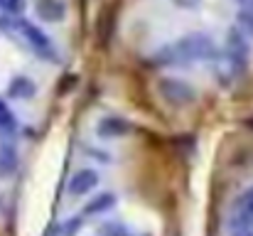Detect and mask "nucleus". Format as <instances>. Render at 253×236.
I'll use <instances>...</instances> for the list:
<instances>
[{
	"label": "nucleus",
	"mask_w": 253,
	"mask_h": 236,
	"mask_svg": "<svg viewBox=\"0 0 253 236\" xmlns=\"http://www.w3.org/2000/svg\"><path fill=\"white\" fill-rule=\"evenodd\" d=\"M158 64L165 67H189L199 62H216L219 59V47L211 35L207 32H189L177 37L174 42L165 45L155 54Z\"/></svg>",
	"instance_id": "f257e3e1"
},
{
	"label": "nucleus",
	"mask_w": 253,
	"mask_h": 236,
	"mask_svg": "<svg viewBox=\"0 0 253 236\" xmlns=\"http://www.w3.org/2000/svg\"><path fill=\"white\" fill-rule=\"evenodd\" d=\"M0 27L20 35L22 42L27 45V49L32 54H37L40 59H44V62H59V49L54 47L52 37L40 25H35V22H30V20H25V17L17 15V17H0Z\"/></svg>",
	"instance_id": "f03ea898"
},
{
	"label": "nucleus",
	"mask_w": 253,
	"mask_h": 236,
	"mask_svg": "<svg viewBox=\"0 0 253 236\" xmlns=\"http://www.w3.org/2000/svg\"><path fill=\"white\" fill-rule=\"evenodd\" d=\"M251 59V45L249 37H244L236 27L226 32V72L229 74H244Z\"/></svg>",
	"instance_id": "7ed1b4c3"
},
{
	"label": "nucleus",
	"mask_w": 253,
	"mask_h": 236,
	"mask_svg": "<svg viewBox=\"0 0 253 236\" xmlns=\"http://www.w3.org/2000/svg\"><path fill=\"white\" fill-rule=\"evenodd\" d=\"M158 91H160V96L165 98V103H169L172 108H184V106L194 103V98H197V91H194L187 81L174 79V77L160 79V81H158Z\"/></svg>",
	"instance_id": "20e7f679"
},
{
	"label": "nucleus",
	"mask_w": 253,
	"mask_h": 236,
	"mask_svg": "<svg viewBox=\"0 0 253 236\" xmlns=\"http://www.w3.org/2000/svg\"><path fill=\"white\" fill-rule=\"evenodd\" d=\"M98 182H101L98 170L79 167L77 172H72V177L67 182V192H69V197H86V194H91L98 187Z\"/></svg>",
	"instance_id": "39448f33"
},
{
	"label": "nucleus",
	"mask_w": 253,
	"mask_h": 236,
	"mask_svg": "<svg viewBox=\"0 0 253 236\" xmlns=\"http://www.w3.org/2000/svg\"><path fill=\"white\" fill-rule=\"evenodd\" d=\"M130 131H133V126H130L123 116H118V113H106V116H101L98 123H96V133H98V138H103V141H118V138L128 136Z\"/></svg>",
	"instance_id": "423d86ee"
},
{
	"label": "nucleus",
	"mask_w": 253,
	"mask_h": 236,
	"mask_svg": "<svg viewBox=\"0 0 253 236\" xmlns=\"http://www.w3.org/2000/svg\"><path fill=\"white\" fill-rule=\"evenodd\" d=\"M118 204V194L116 192H96L88 202H86L82 217H101V214H108L111 209H116Z\"/></svg>",
	"instance_id": "0eeeda50"
},
{
	"label": "nucleus",
	"mask_w": 253,
	"mask_h": 236,
	"mask_svg": "<svg viewBox=\"0 0 253 236\" xmlns=\"http://www.w3.org/2000/svg\"><path fill=\"white\" fill-rule=\"evenodd\" d=\"M37 94V84L27 74H12L7 81V96L15 101H30Z\"/></svg>",
	"instance_id": "6e6552de"
},
{
	"label": "nucleus",
	"mask_w": 253,
	"mask_h": 236,
	"mask_svg": "<svg viewBox=\"0 0 253 236\" xmlns=\"http://www.w3.org/2000/svg\"><path fill=\"white\" fill-rule=\"evenodd\" d=\"M35 12L44 22H64L67 20V2L64 0H35Z\"/></svg>",
	"instance_id": "1a4fd4ad"
},
{
	"label": "nucleus",
	"mask_w": 253,
	"mask_h": 236,
	"mask_svg": "<svg viewBox=\"0 0 253 236\" xmlns=\"http://www.w3.org/2000/svg\"><path fill=\"white\" fill-rule=\"evenodd\" d=\"M17 165H20L17 148L7 138H0V180H10L17 172Z\"/></svg>",
	"instance_id": "9d476101"
},
{
	"label": "nucleus",
	"mask_w": 253,
	"mask_h": 236,
	"mask_svg": "<svg viewBox=\"0 0 253 236\" xmlns=\"http://www.w3.org/2000/svg\"><path fill=\"white\" fill-rule=\"evenodd\" d=\"M20 128V121H17V113L7 106V101L0 96V133L2 136H12L17 133Z\"/></svg>",
	"instance_id": "9b49d317"
},
{
	"label": "nucleus",
	"mask_w": 253,
	"mask_h": 236,
	"mask_svg": "<svg viewBox=\"0 0 253 236\" xmlns=\"http://www.w3.org/2000/svg\"><path fill=\"white\" fill-rule=\"evenodd\" d=\"M82 227H84V217H82V214H74V217L64 219L62 224H57L54 236H77Z\"/></svg>",
	"instance_id": "f8f14e48"
},
{
	"label": "nucleus",
	"mask_w": 253,
	"mask_h": 236,
	"mask_svg": "<svg viewBox=\"0 0 253 236\" xmlns=\"http://www.w3.org/2000/svg\"><path fill=\"white\" fill-rule=\"evenodd\" d=\"M98 236H140V234H135L130 227H126L121 222H103L98 227Z\"/></svg>",
	"instance_id": "ddd939ff"
},
{
	"label": "nucleus",
	"mask_w": 253,
	"mask_h": 236,
	"mask_svg": "<svg viewBox=\"0 0 253 236\" xmlns=\"http://www.w3.org/2000/svg\"><path fill=\"white\" fill-rule=\"evenodd\" d=\"M236 20H239V27H236V30H239L244 37L253 40V7H241L239 15H236Z\"/></svg>",
	"instance_id": "4468645a"
},
{
	"label": "nucleus",
	"mask_w": 253,
	"mask_h": 236,
	"mask_svg": "<svg viewBox=\"0 0 253 236\" xmlns=\"http://www.w3.org/2000/svg\"><path fill=\"white\" fill-rule=\"evenodd\" d=\"M236 214H241V217H246V219L253 222V187H249V189L241 194V199H239V212H236Z\"/></svg>",
	"instance_id": "2eb2a0df"
},
{
	"label": "nucleus",
	"mask_w": 253,
	"mask_h": 236,
	"mask_svg": "<svg viewBox=\"0 0 253 236\" xmlns=\"http://www.w3.org/2000/svg\"><path fill=\"white\" fill-rule=\"evenodd\" d=\"M0 7H2L10 17H17V15L25 10V0H0Z\"/></svg>",
	"instance_id": "dca6fc26"
},
{
	"label": "nucleus",
	"mask_w": 253,
	"mask_h": 236,
	"mask_svg": "<svg viewBox=\"0 0 253 236\" xmlns=\"http://www.w3.org/2000/svg\"><path fill=\"white\" fill-rule=\"evenodd\" d=\"M84 150H86V155H96L98 162H106V165H111V162H113V155H111V153H106V150H98V148H93V145H86Z\"/></svg>",
	"instance_id": "f3484780"
},
{
	"label": "nucleus",
	"mask_w": 253,
	"mask_h": 236,
	"mask_svg": "<svg viewBox=\"0 0 253 236\" xmlns=\"http://www.w3.org/2000/svg\"><path fill=\"white\" fill-rule=\"evenodd\" d=\"M177 7H184V10H197L202 5V0H174Z\"/></svg>",
	"instance_id": "a211bd4d"
},
{
	"label": "nucleus",
	"mask_w": 253,
	"mask_h": 236,
	"mask_svg": "<svg viewBox=\"0 0 253 236\" xmlns=\"http://www.w3.org/2000/svg\"><path fill=\"white\" fill-rule=\"evenodd\" d=\"M239 2H241L244 7H253V0H239Z\"/></svg>",
	"instance_id": "6ab92c4d"
}]
</instances>
